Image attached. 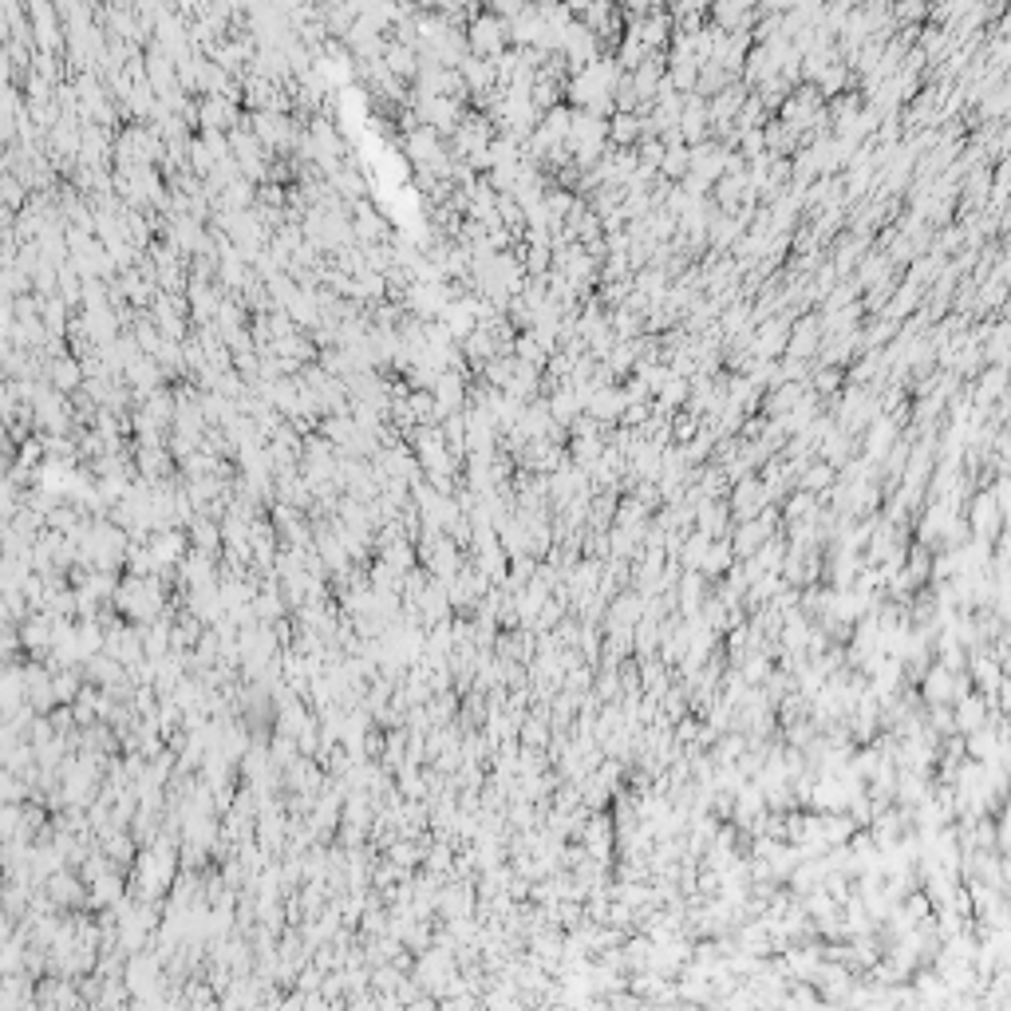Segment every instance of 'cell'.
<instances>
[{
    "label": "cell",
    "mask_w": 1011,
    "mask_h": 1011,
    "mask_svg": "<svg viewBox=\"0 0 1011 1011\" xmlns=\"http://www.w3.org/2000/svg\"><path fill=\"white\" fill-rule=\"evenodd\" d=\"M767 506H771V498H767V490H763V482H759L755 474L731 482V498H727L731 526H735V522H747V518H759Z\"/></svg>",
    "instance_id": "obj_1"
},
{
    "label": "cell",
    "mask_w": 1011,
    "mask_h": 1011,
    "mask_svg": "<svg viewBox=\"0 0 1011 1011\" xmlns=\"http://www.w3.org/2000/svg\"><path fill=\"white\" fill-rule=\"evenodd\" d=\"M731 565H735L731 542H727V538H711V545H707V553H703V561H700V573L707 581H719Z\"/></svg>",
    "instance_id": "obj_2"
}]
</instances>
